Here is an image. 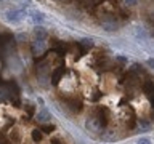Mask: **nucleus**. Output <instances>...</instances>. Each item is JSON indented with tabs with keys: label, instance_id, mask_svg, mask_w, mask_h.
Here are the masks:
<instances>
[{
	"label": "nucleus",
	"instance_id": "11",
	"mask_svg": "<svg viewBox=\"0 0 154 144\" xmlns=\"http://www.w3.org/2000/svg\"><path fill=\"white\" fill-rule=\"evenodd\" d=\"M31 14H32V19H34L35 22H42L43 19H45V18H43V13H42V11H31Z\"/></svg>",
	"mask_w": 154,
	"mask_h": 144
},
{
	"label": "nucleus",
	"instance_id": "16",
	"mask_svg": "<svg viewBox=\"0 0 154 144\" xmlns=\"http://www.w3.org/2000/svg\"><path fill=\"white\" fill-rule=\"evenodd\" d=\"M90 2L93 3V5H98V3H101V2H103V0H90Z\"/></svg>",
	"mask_w": 154,
	"mask_h": 144
},
{
	"label": "nucleus",
	"instance_id": "19",
	"mask_svg": "<svg viewBox=\"0 0 154 144\" xmlns=\"http://www.w3.org/2000/svg\"><path fill=\"white\" fill-rule=\"evenodd\" d=\"M117 59H119L120 62H125V61H127V59H125V58H124V56H119V58H117Z\"/></svg>",
	"mask_w": 154,
	"mask_h": 144
},
{
	"label": "nucleus",
	"instance_id": "7",
	"mask_svg": "<svg viewBox=\"0 0 154 144\" xmlns=\"http://www.w3.org/2000/svg\"><path fill=\"white\" fill-rule=\"evenodd\" d=\"M63 74H64V70H63V67H58V69H55V72L51 74V83L53 85H58L61 80Z\"/></svg>",
	"mask_w": 154,
	"mask_h": 144
},
{
	"label": "nucleus",
	"instance_id": "14",
	"mask_svg": "<svg viewBox=\"0 0 154 144\" xmlns=\"http://www.w3.org/2000/svg\"><path fill=\"white\" fill-rule=\"evenodd\" d=\"M53 130H55V125H45V127H43L40 131H45V133H51Z\"/></svg>",
	"mask_w": 154,
	"mask_h": 144
},
{
	"label": "nucleus",
	"instance_id": "8",
	"mask_svg": "<svg viewBox=\"0 0 154 144\" xmlns=\"http://www.w3.org/2000/svg\"><path fill=\"white\" fill-rule=\"evenodd\" d=\"M104 139V141H116V139H119V134L114 131V130H108V131L103 133V136H101Z\"/></svg>",
	"mask_w": 154,
	"mask_h": 144
},
{
	"label": "nucleus",
	"instance_id": "2",
	"mask_svg": "<svg viewBox=\"0 0 154 144\" xmlns=\"http://www.w3.org/2000/svg\"><path fill=\"white\" fill-rule=\"evenodd\" d=\"M85 127H87V130H88L90 133H93V134H98L100 131H103V127H101L100 120L96 117H90L88 120H87Z\"/></svg>",
	"mask_w": 154,
	"mask_h": 144
},
{
	"label": "nucleus",
	"instance_id": "5",
	"mask_svg": "<svg viewBox=\"0 0 154 144\" xmlns=\"http://www.w3.org/2000/svg\"><path fill=\"white\" fill-rule=\"evenodd\" d=\"M77 46L80 48V56H82L93 46V40H91V38H84V40H80L79 43H77Z\"/></svg>",
	"mask_w": 154,
	"mask_h": 144
},
{
	"label": "nucleus",
	"instance_id": "10",
	"mask_svg": "<svg viewBox=\"0 0 154 144\" xmlns=\"http://www.w3.org/2000/svg\"><path fill=\"white\" fill-rule=\"evenodd\" d=\"M51 117H50V112H48V110L47 109H42L40 110V112H38L37 114V122H47V120H50Z\"/></svg>",
	"mask_w": 154,
	"mask_h": 144
},
{
	"label": "nucleus",
	"instance_id": "17",
	"mask_svg": "<svg viewBox=\"0 0 154 144\" xmlns=\"http://www.w3.org/2000/svg\"><path fill=\"white\" fill-rule=\"evenodd\" d=\"M18 40H26V35H23V34H21V35H18Z\"/></svg>",
	"mask_w": 154,
	"mask_h": 144
},
{
	"label": "nucleus",
	"instance_id": "12",
	"mask_svg": "<svg viewBox=\"0 0 154 144\" xmlns=\"http://www.w3.org/2000/svg\"><path fill=\"white\" fill-rule=\"evenodd\" d=\"M32 139H34V141H35V142H40L42 141V131H40V130H32Z\"/></svg>",
	"mask_w": 154,
	"mask_h": 144
},
{
	"label": "nucleus",
	"instance_id": "13",
	"mask_svg": "<svg viewBox=\"0 0 154 144\" xmlns=\"http://www.w3.org/2000/svg\"><path fill=\"white\" fill-rule=\"evenodd\" d=\"M140 2V0H124V5L125 7H135Z\"/></svg>",
	"mask_w": 154,
	"mask_h": 144
},
{
	"label": "nucleus",
	"instance_id": "1",
	"mask_svg": "<svg viewBox=\"0 0 154 144\" xmlns=\"http://www.w3.org/2000/svg\"><path fill=\"white\" fill-rule=\"evenodd\" d=\"M101 26H103V27L106 29V31L112 32V31H117L119 22L114 19V16H111V14H108V16L101 18Z\"/></svg>",
	"mask_w": 154,
	"mask_h": 144
},
{
	"label": "nucleus",
	"instance_id": "15",
	"mask_svg": "<svg viewBox=\"0 0 154 144\" xmlns=\"http://www.w3.org/2000/svg\"><path fill=\"white\" fill-rule=\"evenodd\" d=\"M137 144H151V141H149L148 138H141V139H140V141H138Z\"/></svg>",
	"mask_w": 154,
	"mask_h": 144
},
{
	"label": "nucleus",
	"instance_id": "9",
	"mask_svg": "<svg viewBox=\"0 0 154 144\" xmlns=\"http://www.w3.org/2000/svg\"><path fill=\"white\" fill-rule=\"evenodd\" d=\"M34 35H35V40H45L47 38V31L43 27H35V31H34Z\"/></svg>",
	"mask_w": 154,
	"mask_h": 144
},
{
	"label": "nucleus",
	"instance_id": "6",
	"mask_svg": "<svg viewBox=\"0 0 154 144\" xmlns=\"http://www.w3.org/2000/svg\"><path fill=\"white\" fill-rule=\"evenodd\" d=\"M23 16H24V11H21V10H14V11H8L7 13V19H10V21H13V22L21 21Z\"/></svg>",
	"mask_w": 154,
	"mask_h": 144
},
{
	"label": "nucleus",
	"instance_id": "18",
	"mask_svg": "<svg viewBox=\"0 0 154 144\" xmlns=\"http://www.w3.org/2000/svg\"><path fill=\"white\" fill-rule=\"evenodd\" d=\"M51 144H61V141H60V139H53Z\"/></svg>",
	"mask_w": 154,
	"mask_h": 144
},
{
	"label": "nucleus",
	"instance_id": "3",
	"mask_svg": "<svg viewBox=\"0 0 154 144\" xmlns=\"http://www.w3.org/2000/svg\"><path fill=\"white\" fill-rule=\"evenodd\" d=\"M32 55L34 56H42L43 53H45L47 50V45H45V42L43 40H35V42H32Z\"/></svg>",
	"mask_w": 154,
	"mask_h": 144
},
{
	"label": "nucleus",
	"instance_id": "4",
	"mask_svg": "<svg viewBox=\"0 0 154 144\" xmlns=\"http://www.w3.org/2000/svg\"><path fill=\"white\" fill-rule=\"evenodd\" d=\"M64 103H66V107L71 109L72 112H77V110H80V107H82L80 99H75V98H66Z\"/></svg>",
	"mask_w": 154,
	"mask_h": 144
},
{
	"label": "nucleus",
	"instance_id": "20",
	"mask_svg": "<svg viewBox=\"0 0 154 144\" xmlns=\"http://www.w3.org/2000/svg\"><path fill=\"white\" fill-rule=\"evenodd\" d=\"M0 144H10V142H0Z\"/></svg>",
	"mask_w": 154,
	"mask_h": 144
}]
</instances>
